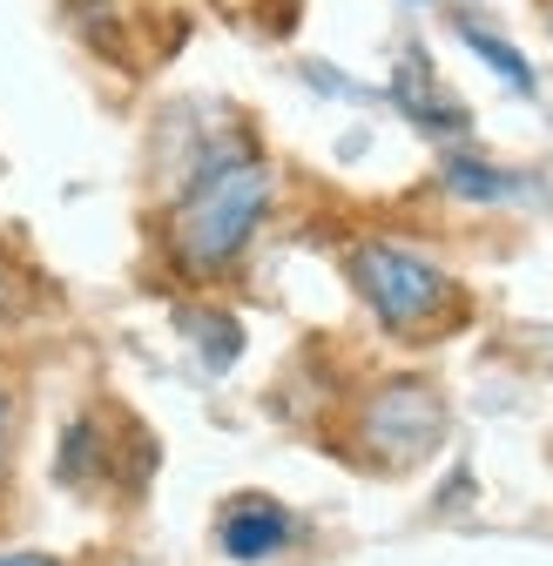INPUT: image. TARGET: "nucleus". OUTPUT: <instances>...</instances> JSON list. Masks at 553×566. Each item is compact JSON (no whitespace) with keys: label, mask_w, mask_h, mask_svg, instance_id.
Masks as SVG:
<instances>
[{"label":"nucleus","mask_w":553,"mask_h":566,"mask_svg":"<svg viewBox=\"0 0 553 566\" xmlns=\"http://www.w3.org/2000/svg\"><path fill=\"white\" fill-rule=\"evenodd\" d=\"M270 202H276V176H270L263 156L230 149L217 163H202L189 176V189L176 196V209H169V230H163L169 263L196 283L230 276L243 263V250L257 243Z\"/></svg>","instance_id":"1"},{"label":"nucleus","mask_w":553,"mask_h":566,"mask_svg":"<svg viewBox=\"0 0 553 566\" xmlns=\"http://www.w3.org/2000/svg\"><path fill=\"white\" fill-rule=\"evenodd\" d=\"M352 283L392 337H432L459 317V283L398 237H365L352 250Z\"/></svg>","instance_id":"2"},{"label":"nucleus","mask_w":553,"mask_h":566,"mask_svg":"<svg viewBox=\"0 0 553 566\" xmlns=\"http://www.w3.org/2000/svg\"><path fill=\"white\" fill-rule=\"evenodd\" d=\"M358 432H365V452H372L378 465H419V459L446 439V405H439V391L419 385V378H392L385 391L365 398Z\"/></svg>","instance_id":"3"},{"label":"nucleus","mask_w":553,"mask_h":566,"mask_svg":"<svg viewBox=\"0 0 553 566\" xmlns=\"http://www.w3.org/2000/svg\"><path fill=\"white\" fill-rule=\"evenodd\" d=\"M392 102H398V115H405L411 128H426V135H439V142L466 135V108L439 88L432 61H426L419 48H411V54L398 61V75H392Z\"/></svg>","instance_id":"4"},{"label":"nucleus","mask_w":553,"mask_h":566,"mask_svg":"<svg viewBox=\"0 0 553 566\" xmlns=\"http://www.w3.org/2000/svg\"><path fill=\"white\" fill-rule=\"evenodd\" d=\"M291 513L276 506V500H237L230 513H223V526H217V546L237 559V566H257V559H270V553H284L291 546Z\"/></svg>","instance_id":"5"},{"label":"nucleus","mask_w":553,"mask_h":566,"mask_svg":"<svg viewBox=\"0 0 553 566\" xmlns=\"http://www.w3.org/2000/svg\"><path fill=\"white\" fill-rule=\"evenodd\" d=\"M439 182H446L459 202H513V196L526 189L513 169H493V163H479V156H446Z\"/></svg>","instance_id":"6"},{"label":"nucleus","mask_w":553,"mask_h":566,"mask_svg":"<svg viewBox=\"0 0 553 566\" xmlns=\"http://www.w3.org/2000/svg\"><path fill=\"white\" fill-rule=\"evenodd\" d=\"M459 41H466L479 61H487V67H493V75H500L513 95H533V61H526L513 41H500L493 28H479V21H459Z\"/></svg>","instance_id":"7"},{"label":"nucleus","mask_w":553,"mask_h":566,"mask_svg":"<svg viewBox=\"0 0 553 566\" xmlns=\"http://www.w3.org/2000/svg\"><path fill=\"white\" fill-rule=\"evenodd\" d=\"M182 331L202 344V365H210V371L237 365V350H243V324L237 317H223V311H182Z\"/></svg>","instance_id":"8"},{"label":"nucleus","mask_w":553,"mask_h":566,"mask_svg":"<svg viewBox=\"0 0 553 566\" xmlns=\"http://www.w3.org/2000/svg\"><path fill=\"white\" fill-rule=\"evenodd\" d=\"M28 311V291H21V270H14V256L0 250V324H14Z\"/></svg>","instance_id":"9"},{"label":"nucleus","mask_w":553,"mask_h":566,"mask_svg":"<svg viewBox=\"0 0 553 566\" xmlns=\"http://www.w3.org/2000/svg\"><path fill=\"white\" fill-rule=\"evenodd\" d=\"M8 446H14V398L0 385V485H8Z\"/></svg>","instance_id":"10"},{"label":"nucleus","mask_w":553,"mask_h":566,"mask_svg":"<svg viewBox=\"0 0 553 566\" xmlns=\"http://www.w3.org/2000/svg\"><path fill=\"white\" fill-rule=\"evenodd\" d=\"M0 566H61V559H48V553H0Z\"/></svg>","instance_id":"11"},{"label":"nucleus","mask_w":553,"mask_h":566,"mask_svg":"<svg viewBox=\"0 0 553 566\" xmlns=\"http://www.w3.org/2000/svg\"><path fill=\"white\" fill-rule=\"evenodd\" d=\"M546 14H553V0H546Z\"/></svg>","instance_id":"12"}]
</instances>
